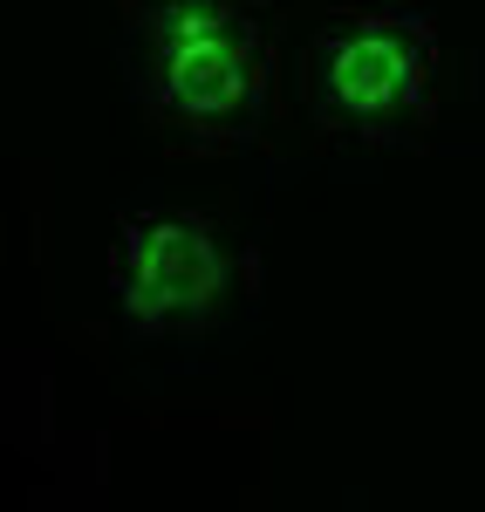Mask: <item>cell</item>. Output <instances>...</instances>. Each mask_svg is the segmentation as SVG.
Segmentation results:
<instances>
[{"label":"cell","mask_w":485,"mask_h":512,"mask_svg":"<svg viewBox=\"0 0 485 512\" xmlns=\"http://www.w3.org/2000/svg\"><path fill=\"white\" fill-rule=\"evenodd\" d=\"M445 35L424 0H356L308 35L301 103L315 130L349 144H410L438 117Z\"/></svg>","instance_id":"2"},{"label":"cell","mask_w":485,"mask_h":512,"mask_svg":"<svg viewBox=\"0 0 485 512\" xmlns=\"http://www.w3.org/2000/svg\"><path fill=\"white\" fill-rule=\"evenodd\" d=\"M130 76L171 151H246L274 110V41L253 0H144Z\"/></svg>","instance_id":"1"},{"label":"cell","mask_w":485,"mask_h":512,"mask_svg":"<svg viewBox=\"0 0 485 512\" xmlns=\"http://www.w3.org/2000/svg\"><path fill=\"white\" fill-rule=\"evenodd\" d=\"M110 301L137 342H185L233 315L253 287V260L205 212L144 205L110 239Z\"/></svg>","instance_id":"3"}]
</instances>
